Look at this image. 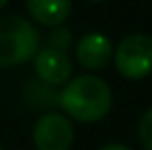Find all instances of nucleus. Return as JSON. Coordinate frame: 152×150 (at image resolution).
Masks as SVG:
<instances>
[{
  "label": "nucleus",
  "instance_id": "f257e3e1",
  "mask_svg": "<svg viewBox=\"0 0 152 150\" xmlns=\"http://www.w3.org/2000/svg\"><path fill=\"white\" fill-rule=\"evenodd\" d=\"M58 101L68 117L82 124H95L109 113L113 97L109 84L103 78L84 74L68 80Z\"/></svg>",
  "mask_w": 152,
  "mask_h": 150
},
{
  "label": "nucleus",
  "instance_id": "f03ea898",
  "mask_svg": "<svg viewBox=\"0 0 152 150\" xmlns=\"http://www.w3.org/2000/svg\"><path fill=\"white\" fill-rule=\"evenodd\" d=\"M39 51V33L27 19L8 15L0 19V68L23 66Z\"/></svg>",
  "mask_w": 152,
  "mask_h": 150
},
{
  "label": "nucleus",
  "instance_id": "7ed1b4c3",
  "mask_svg": "<svg viewBox=\"0 0 152 150\" xmlns=\"http://www.w3.org/2000/svg\"><path fill=\"white\" fill-rule=\"evenodd\" d=\"M117 72L127 80H142L152 72V37L134 33L119 41L113 53Z\"/></svg>",
  "mask_w": 152,
  "mask_h": 150
},
{
  "label": "nucleus",
  "instance_id": "20e7f679",
  "mask_svg": "<svg viewBox=\"0 0 152 150\" xmlns=\"http://www.w3.org/2000/svg\"><path fill=\"white\" fill-rule=\"evenodd\" d=\"M74 140V127L62 113H45L33 127V142L37 150H68Z\"/></svg>",
  "mask_w": 152,
  "mask_h": 150
},
{
  "label": "nucleus",
  "instance_id": "39448f33",
  "mask_svg": "<svg viewBox=\"0 0 152 150\" xmlns=\"http://www.w3.org/2000/svg\"><path fill=\"white\" fill-rule=\"evenodd\" d=\"M76 58L82 68L101 70L113 58V43L103 33H86L76 45Z\"/></svg>",
  "mask_w": 152,
  "mask_h": 150
},
{
  "label": "nucleus",
  "instance_id": "423d86ee",
  "mask_svg": "<svg viewBox=\"0 0 152 150\" xmlns=\"http://www.w3.org/2000/svg\"><path fill=\"white\" fill-rule=\"evenodd\" d=\"M35 72L48 84H66L72 74V64L66 53L41 48L35 53Z\"/></svg>",
  "mask_w": 152,
  "mask_h": 150
},
{
  "label": "nucleus",
  "instance_id": "0eeeda50",
  "mask_svg": "<svg viewBox=\"0 0 152 150\" xmlns=\"http://www.w3.org/2000/svg\"><path fill=\"white\" fill-rule=\"evenodd\" d=\"M70 0H27L29 15L45 27H60L70 15Z\"/></svg>",
  "mask_w": 152,
  "mask_h": 150
},
{
  "label": "nucleus",
  "instance_id": "6e6552de",
  "mask_svg": "<svg viewBox=\"0 0 152 150\" xmlns=\"http://www.w3.org/2000/svg\"><path fill=\"white\" fill-rule=\"evenodd\" d=\"M45 45L50 50H56V51H62L66 53V50L72 45V33L66 29V27H51V31L48 33L45 37Z\"/></svg>",
  "mask_w": 152,
  "mask_h": 150
},
{
  "label": "nucleus",
  "instance_id": "1a4fd4ad",
  "mask_svg": "<svg viewBox=\"0 0 152 150\" xmlns=\"http://www.w3.org/2000/svg\"><path fill=\"white\" fill-rule=\"evenodd\" d=\"M138 138L146 150H152V107L142 115L138 124Z\"/></svg>",
  "mask_w": 152,
  "mask_h": 150
},
{
  "label": "nucleus",
  "instance_id": "9d476101",
  "mask_svg": "<svg viewBox=\"0 0 152 150\" xmlns=\"http://www.w3.org/2000/svg\"><path fill=\"white\" fill-rule=\"evenodd\" d=\"M101 150H132V148L126 146V144H107V146H103Z\"/></svg>",
  "mask_w": 152,
  "mask_h": 150
},
{
  "label": "nucleus",
  "instance_id": "9b49d317",
  "mask_svg": "<svg viewBox=\"0 0 152 150\" xmlns=\"http://www.w3.org/2000/svg\"><path fill=\"white\" fill-rule=\"evenodd\" d=\"M6 2H8V0H0V8H2V6H4Z\"/></svg>",
  "mask_w": 152,
  "mask_h": 150
},
{
  "label": "nucleus",
  "instance_id": "f8f14e48",
  "mask_svg": "<svg viewBox=\"0 0 152 150\" xmlns=\"http://www.w3.org/2000/svg\"><path fill=\"white\" fill-rule=\"evenodd\" d=\"M93 2H103V0H93Z\"/></svg>",
  "mask_w": 152,
  "mask_h": 150
},
{
  "label": "nucleus",
  "instance_id": "ddd939ff",
  "mask_svg": "<svg viewBox=\"0 0 152 150\" xmlns=\"http://www.w3.org/2000/svg\"><path fill=\"white\" fill-rule=\"evenodd\" d=\"M0 150H4V148H2V146H0Z\"/></svg>",
  "mask_w": 152,
  "mask_h": 150
}]
</instances>
